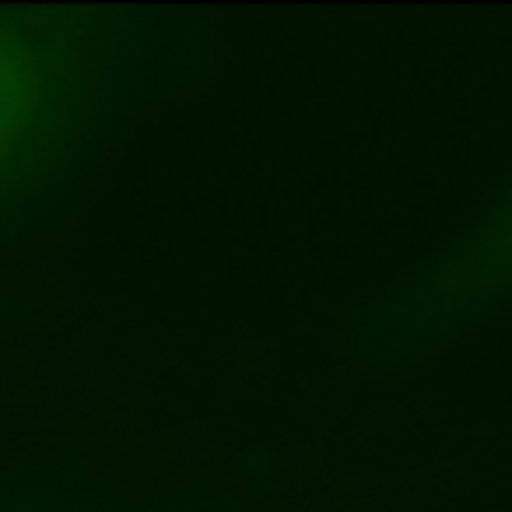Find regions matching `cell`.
Masks as SVG:
<instances>
[{
    "label": "cell",
    "mask_w": 512,
    "mask_h": 512,
    "mask_svg": "<svg viewBox=\"0 0 512 512\" xmlns=\"http://www.w3.org/2000/svg\"><path fill=\"white\" fill-rule=\"evenodd\" d=\"M211 64L190 15L0 8V246L64 225L134 123Z\"/></svg>",
    "instance_id": "6da1fadb"
},
{
    "label": "cell",
    "mask_w": 512,
    "mask_h": 512,
    "mask_svg": "<svg viewBox=\"0 0 512 512\" xmlns=\"http://www.w3.org/2000/svg\"><path fill=\"white\" fill-rule=\"evenodd\" d=\"M512 306V172L393 288L355 309L344 355L411 365Z\"/></svg>",
    "instance_id": "7a4b0ae2"
}]
</instances>
